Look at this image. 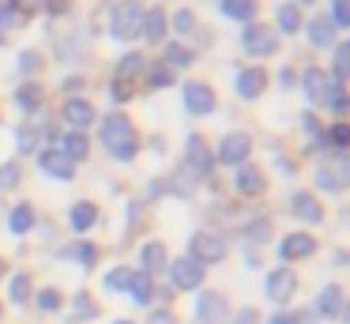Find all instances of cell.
Returning a JSON list of instances; mask_svg holds the SVG:
<instances>
[{
	"label": "cell",
	"mask_w": 350,
	"mask_h": 324,
	"mask_svg": "<svg viewBox=\"0 0 350 324\" xmlns=\"http://www.w3.org/2000/svg\"><path fill=\"white\" fill-rule=\"evenodd\" d=\"M264 185H267V181H264V166H252V162H241V166H237L234 188H237L241 196H249V200H252V196L264 192Z\"/></svg>",
	"instance_id": "cell-16"
},
{
	"label": "cell",
	"mask_w": 350,
	"mask_h": 324,
	"mask_svg": "<svg viewBox=\"0 0 350 324\" xmlns=\"http://www.w3.org/2000/svg\"><path fill=\"white\" fill-rule=\"evenodd\" d=\"M267 87V72L264 68H241V72L234 75V90L237 98H245V102H252V98H260Z\"/></svg>",
	"instance_id": "cell-14"
},
{
	"label": "cell",
	"mask_w": 350,
	"mask_h": 324,
	"mask_svg": "<svg viewBox=\"0 0 350 324\" xmlns=\"http://www.w3.org/2000/svg\"><path fill=\"white\" fill-rule=\"evenodd\" d=\"M219 4H222V15L237 23H252V15H260L256 0H219Z\"/></svg>",
	"instance_id": "cell-30"
},
{
	"label": "cell",
	"mask_w": 350,
	"mask_h": 324,
	"mask_svg": "<svg viewBox=\"0 0 350 324\" xmlns=\"http://www.w3.org/2000/svg\"><path fill=\"white\" fill-rule=\"evenodd\" d=\"M38 166H42V173H49V177H57V181H72V177H76V162H68V158L61 155V147L38 151Z\"/></svg>",
	"instance_id": "cell-15"
},
{
	"label": "cell",
	"mask_w": 350,
	"mask_h": 324,
	"mask_svg": "<svg viewBox=\"0 0 350 324\" xmlns=\"http://www.w3.org/2000/svg\"><path fill=\"white\" fill-rule=\"evenodd\" d=\"M324 143H332V147H347V143H350V128L347 125H342V121H339V125H332V128H327V132H324Z\"/></svg>",
	"instance_id": "cell-44"
},
{
	"label": "cell",
	"mask_w": 350,
	"mask_h": 324,
	"mask_svg": "<svg viewBox=\"0 0 350 324\" xmlns=\"http://www.w3.org/2000/svg\"><path fill=\"white\" fill-rule=\"evenodd\" d=\"M68 219H72V230L76 234H87L94 223H98V208H94L91 200H79V203H72Z\"/></svg>",
	"instance_id": "cell-27"
},
{
	"label": "cell",
	"mask_w": 350,
	"mask_h": 324,
	"mask_svg": "<svg viewBox=\"0 0 350 324\" xmlns=\"http://www.w3.org/2000/svg\"><path fill=\"white\" fill-rule=\"evenodd\" d=\"M174 27L181 30V34H189V30H196V15H192L189 8H181V12H174Z\"/></svg>",
	"instance_id": "cell-47"
},
{
	"label": "cell",
	"mask_w": 350,
	"mask_h": 324,
	"mask_svg": "<svg viewBox=\"0 0 350 324\" xmlns=\"http://www.w3.org/2000/svg\"><path fill=\"white\" fill-rule=\"evenodd\" d=\"M215 105H219V98H215V87L211 83H185V110L192 113V117H207V113H215Z\"/></svg>",
	"instance_id": "cell-11"
},
{
	"label": "cell",
	"mask_w": 350,
	"mask_h": 324,
	"mask_svg": "<svg viewBox=\"0 0 350 324\" xmlns=\"http://www.w3.org/2000/svg\"><path fill=\"white\" fill-rule=\"evenodd\" d=\"M245 238L249 241H267L271 238V223H267V219H252V223L245 226Z\"/></svg>",
	"instance_id": "cell-45"
},
{
	"label": "cell",
	"mask_w": 350,
	"mask_h": 324,
	"mask_svg": "<svg viewBox=\"0 0 350 324\" xmlns=\"http://www.w3.org/2000/svg\"><path fill=\"white\" fill-rule=\"evenodd\" d=\"M166 30H170V15L162 12V8H147L144 27H139V38H144L147 45H159L162 38H166Z\"/></svg>",
	"instance_id": "cell-20"
},
{
	"label": "cell",
	"mask_w": 350,
	"mask_h": 324,
	"mask_svg": "<svg viewBox=\"0 0 350 324\" xmlns=\"http://www.w3.org/2000/svg\"><path fill=\"white\" fill-rule=\"evenodd\" d=\"M177 79V72L174 68H166V64H147V87H170V83Z\"/></svg>",
	"instance_id": "cell-36"
},
{
	"label": "cell",
	"mask_w": 350,
	"mask_h": 324,
	"mask_svg": "<svg viewBox=\"0 0 350 324\" xmlns=\"http://www.w3.org/2000/svg\"><path fill=\"white\" fill-rule=\"evenodd\" d=\"M19 173H23V166H19V162H4V166H0V192H4V188H16L19 185Z\"/></svg>",
	"instance_id": "cell-43"
},
{
	"label": "cell",
	"mask_w": 350,
	"mask_h": 324,
	"mask_svg": "<svg viewBox=\"0 0 350 324\" xmlns=\"http://www.w3.org/2000/svg\"><path fill=\"white\" fill-rule=\"evenodd\" d=\"M279 75H282V79H279V83H282V87H290V83H294V68H282V72H279Z\"/></svg>",
	"instance_id": "cell-55"
},
{
	"label": "cell",
	"mask_w": 350,
	"mask_h": 324,
	"mask_svg": "<svg viewBox=\"0 0 350 324\" xmlns=\"http://www.w3.org/2000/svg\"><path fill=\"white\" fill-rule=\"evenodd\" d=\"M147 324H177V316L170 313V309H154V313L147 316Z\"/></svg>",
	"instance_id": "cell-53"
},
{
	"label": "cell",
	"mask_w": 350,
	"mask_h": 324,
	"mask_svg": "<svg viewBox=\"0 0 350 324\" xmlns=\"http://www.w3.org/2000/svg\"><path fill=\"white\" fill-rule=\"evenodd\" d=\"M327 19H332V27H347V23H350L347 0H335V4H332V15H327Z\"/></svg>",
	"instance_id": "cell-49"
},
{
	"label": "cell",
	"mask_w": 350,
	"mask_h": 324,
	"mask_svg": "<svg viewBox=\"0 0 350 324\" xmlns=\"http://www.w3.org/2000/svg\"><path fill=\"white\" fill-rule=\"evenodd\" d=\"M275 27H279L282 34H297V30L305 27L301 8H297V4H290V0H286V4H279V8H275Z\"/></svg>",
	"instance_id": "cell-26"
},
{
	"label": "cell",
	"mask_w": 350,
	"mask_h": 324,
	"mask_svg": "<svg viewBox=\"0 0 350 324\" xmlns=\"http://www.w3.org/2000/svg\"><path fill=\"white\" fill-rule=\"evenodd\" d=\"M297 294V275H294V268H275V271H267L264 275V298L267 301H275V306H286L290 298Z\"/></svg>",
	"instance_id": "cell-5"
},
{
	"label": "cell",
	"mask_w": 350,
	"mask_h": 324,
	"mask_svg": "<svg viewBox=\"0 0 350 324\" xmlns=\"http://www.w3.org/2000/svg\"><path fill=\"white\" fill-rule=\"evenodd\" d=\"M61 290H57V286H42L38 290V309L42 313H57V309H61Z\"/></svg>",
	"instance_id": "cell-39"
},
{
	"label": "cell",
	"mask_w": 350,
	"mask_h": 324,
	"mask_svg": "<svg viewBox=\"0 0 350 324\" xmlns=\"http://www.w3.org/2000/svg\"><path fill=\"white\" fill-rule=\"evenodd\" d=\"M42 102H46V90H42V83H23V87L16 90V105H19V113H38L42 110Z\"/></svg>",
	"instance_id": "cell-25"
},
{
	"label": "cell",
	"mask_w": 350,
	"mask_h": 324,
	"mask_svg": "<svg viewBox=\"0 0 350 324\" xmlns=\"http://www.w3.org/2000/svg\"><path fill=\"white\" fill-rule=\"evenodd\" d=\"M42 8H46L49 15H64L72 8V0H42Z\"/></svg>",
	"instance_id": "cell-52"
},
{
	"label": "cell",
	"mask_w": 350,
	"mask_h": 324,
	"mask_svg": "<svg viewBox=\"0 0 350 324\" xmlns=\"http://www.w3.org/2000/svg\"><path fill=\"white\" fill-rule=\"evenodd\" d=\"M19 72H23V75H38L42 72V53H34V49L19 53Z\"/></svg>",
	"instance_id": "cell-42"
},
{
	"label": "cell",
	"mask_w": 350,
	"mask_h": 324,
	"mask_svg": "<svg viewBox=\"0 0 350 324\" xmlns=\"http://www.w3.org/2000/svg\"><path fill=\"white\" fill-rule=\"evenodd\" d=\"M192 60H196V53H192V49H185L181 42H170L166 49H162V64H166V68H174V72H177V68H189Z\"/></svg>",
	"instance_id": "cell-32"
},
{
	"label": "cell",
	"mask_w": 350,
	"mask_h": 324,
	"mask_svg": "<svg viewBox=\"0 0 350 324\" xmlns=\"http://www.w3.org/2000/svg\"><path fill=\"white\" fill-rule=\"evenodd\" d=\"M72 309H76V321H94V316H98V301L87 290H79L76 298H72Z\"/></svg>",
	"instance_id": "cell-35"
},
{
	"label": "cell",
	"mask_w": 350,
	"mask_h": 324,
	"mask_svg": "<svg viewBox=\"0 0 350 324\" xmlns=\"http://www.w3.org/2000/svg\"><path fill=\"white\" fill-rule=\"evenodd\" d=\"M166 271H170V283H174L177 290H196V286H204V275H207V268L200 260H192V256L170 260Z\"/></svg>",
	"instance_id": "cell-6"
},
{
	"label": "cell",
	"mask_w": 350,
	"mask_h": 324,
	"mask_svg": "<svg viewBox=\"0 0 350 324\" xmlns=\"http://www.w3.org/2000/svg\"><path fill=\"white\" fill-rule=\"evenodd\" d=\"M324 110H332L335 117H342V113H347V90H342V83H335V87H332V95H327Z\"/></svg>",
	"instance_id": "cell-41"
},
{
	"label": "cell",
	"mask_w": 350,
	"mask_h": 324,
	"mask_svg": "<svg viewBox=\"0 0 350 324\" xmlns=\"http://www.w3.org/2000/svg\"><path fill=\"white\" fill-rule=\"evenodd\" d=\"M196 324H226L230 321V306L219 290H204L196 294V309H192Z\"/></svg>",
	"instance_id": "cell-9"
},
{
	"label": "cell",
	"mask_w": 350,
	"mask_h": 324,
	"mask_svg": "<svg viewBox=\"0 0 350 324\" xmlns=\"http://www.w3.org/2000/svg\"><path fill=\"white\" fill-rule=\"evenodd\" d=\"M230 324H260V313L252 306H245V309H237V316Z\"/></svg>",
	"instance_id": "cell-51"
},
{
	"label": "cell",
	"mask_w": 350,
	"mask_h": 324,
	"mask_svg": "<svg viewBox=\"0 0 350 324\" xmlns=\"http://www.w3.org/2000/svg\"><path fill=\"white\" fill-rule=\"evenodd\" d=\"M0 45H4V34H0Z\"/></svg>",
	"instance_id": "cell-59"
},
{
	"label": "cell",
	"mask_w": 350,
	"mask_h": 324,
	"mask_svg": "<svg viewBox=\"0 0 350 324\" xmlns=\"http://www.w3.org/2000/svg\"><path fill=\"white\" fill-rule=\"evenodd\" d=\"M301 125H305V128H309V132H312V136H320V128H317V121H312V113H305V117H301Z\"/></svg>",
	"instance_id": "cell-54"
},
{
	"label": "cell",
	"mask_w": 350,
	"mask_h": 324,
	"mask_svg": "<svg viewBox=\"0 0 350 324\" xmlns=\"http://www.w3.org/2000/svg\"><path fill=\"white\" fill-rule=\"evenodd\" d=\"M98 136L106 143V151L117 158V162H132L139 155V136H136V125H132L124 113H109V117L98 121Z\"/></svg>",
	"instance_id": "cell-1"
},
{
	"label": "cell",
	"mask_w": 350,
	"mask_h": 324,
	"mask_svg": "<svg viewBox=\"0 0 350 324\" xmlns=\"http://www.w3.org/2000/svg\"><path fill=\"white\" fill-rule=\"evenodd\" d=\"M166 245H162V241H147L144 249H139V271H144V275H154V271H162L166 268Z\"/></svg>",
	"instance_id": "cell-24"
},
{
	"label": "cell",
	"mask_w": 350,
	"mask_h": 324,
	"mask_svg": "<svg viewBox=\"0 0 350 324\" xmlns=\"http://www.w3.org/2000/svg\"><path fill=\"white\" fill-rule=\"evenodd\" d=\"M185 166H189L196 177H207V173L215 170V151L207 147V140L200 132H189V140H185Z\"/></svg>",
	"instance_id": "cell-7"
},
{
	"label": "cell",
	"mask_w": 350,
	"mask_h": 324,
	"mask_svg": "<svg viewBox=\"0 0 350 324\" xmlns=\"http://www.w3.org/2000/svg\"><path fill=\"white\" fill-rule=\"evenodd\" d=\"M290 215L301 219V223H309V226L324 223V208H320V200L312 192H294L290 196Z\"/></svg>",
	"instance_id": "cell-18"
},
{
	"label": "cell",
	"mask_w": 350,
	"mask_h": 324,
	"mask_svg": "<svg viewBox=\"0 0 350 324\" xmlns=\"http://www.w3.org/2000/svg\"><path fill=\"white\" fill-rule=\"evenodd\" d=\"M237 45H241L245 57H271V53H279V34L264 23H245Z\"/></svg>",
	"instance_id": "cell-3"
},
{
	"label": "cell",
	"mask_w": 350,
	"mask_h": 324,
	"mask_svg": "<svg viewBox=\"0 0 350 324\" xmlns=\"http://www.w3.org/2000/svg\"><path fill=\"white\" fill-rule=\"evenodd\" d=\"M144 72H147V57H144V53H129V57L117 60V79L139 83V75H144Z\"/></svg>",
	"instance_id": "cell-31"
},
{
	"label": "cell",
	"mask_w": 350,
	"mask_h": 324,
	"mask_svg": "<svg viewBox=\"0 0 350 324\" xmlns=\"http://www.w3.org/2000/svg\"><path fill=\"white\" fill-rule=\"evenodd\" d=\"M290 4H309V0H290Z\"/></svg>",
	"instance_id": "cell-56"
},
{
	"label": "cell",
	"mask_w": 350,
	"mask_h": 324,
	"mask_svg": "<svg viewBox=\"0 0 350 324\" xmlns=\"http://www.w3.org/2000/svg\"><path fill=\"white\" fill-rule=\"evenodd\" d=\"M305 30H309V45H312V49H332V45H335V27H332L327 15H312Z\"/></svg>",
	"instance_id": "cell-21"
},
{
	"label": "cell",
	"mask_w": 350,
	"mask_h": 324,
	"mask_svg": "<svg viewBox=\"0 0 350 324\" xmlns=\"http://www.w3.org/2000/svg\"><path fill=\"white\" fill-rule=\"evenodd\" d=\"M12 23H19V15L12 12V4H8V0H0V34H4V30H8Z\"/></svg>",
	"instance_id": "cell-50"
},
{
	"label": "cell",
	"mask_w": 350,
	"mask_h": 324,
	"mask_svg": "<svg viewBox=\"0 0 350 324\" xmlns=\"http://www.w3.org/2000/svg\"><path fill=\"white\" fill-rule=\"evenodd\" d=\"M61 260H72V264H79V268H94L98 245H94V241H72V245L61 249Z\"/></svg>",
	"instance_id": "cell-23"
},
{
	"label": "cell",
	"mask_w": 350,
	"mask_h": 324,
	"mask_svg": "<svg viewBox=\"0 0 350 324\" xmlns=\"http://www.w3.org/2000/svg\"><path fill=\"white\" fill-rule=\"evenodd\" d=\"M8 4H12V12H16L19 19H27V15H34L42 8V0H8Z\"/></svg>",
	"instance_id": "cell-48"
},
{
	"label": "cell",
	"mask_w": 350,
	"mask_h": 324,
	"mask_svg": "<svg viewBox=\"0 0 350 324\" xmlns=\"http://www.w3.org/2000/svg\"><path fill=\"white\" fill-rule=\"evenodd\" d=\"M317 185L324 188V192H342V188H347V158L335 155V162L320 166V170H317Z\"/></svg>",
	"instance_id": "cell-19"
},
{
	"label": "cell",
	"mask_w": 350,
	"mask_h": 324,
	"mask_svg": "<svg viewBox=\"0 0 350 324\" xmlns=\"http://www.w3.org/2000/svg\"><path fill=\"white\" fill-rule=\"evenodd\" d=\"M301 87H305V95H309V102L324 110V102H327V95H332L335 79H332V72H324V68H309L305 79H301Z\"/></svg>",
	"instance_id": "cell-13"
},
{
	"label": "cell",
	"mask_w": 350,
	"mask_h": 324,
	"mask_svg": "<svg viewBox=\"0 0 350 324\" xmlns=\"http://www.w3.org/2000/svg\"><path fill=\"white\" fill-rule=\"evenodd\" d=\"M129 298L136 301V306H151V298H154V279H151V275H144V271H132Z\"/></svg>",
	"instance_id": "cell-29"
},
{
	"label": "cell",
	"mask_w": 350,
	"mask_h": 324,
	"mask_svg": "<svg viewBox=\"0 0 350 324\" xmlns=\"http://www.w3.org/2000/svg\"><path fill=\"white\" fill-rule=\"evenodd\" d=\"M0 275H4V260H0Z\"/></svg>",
	"instance_id": "cell-58"
},
{
	"label": "cell",
	"mask_w": 350,
	"mask_h": 324,
	"mask_svg": "<svg viewBox=\"0 0 350 324\" xmlns=\"http://www.w3.org/2000/svg\"><path fill=\"white\" fill-rule=\"evenodd\" d=\"M189 256H192V260H200L204 268H207V264L226 260V238H219V234H211V230H196V234H192V241H189Z\"/></svg>",
	"instance_id": "cell-4"
},
{
	"label": "cell",
	"mask_w": 350,
	"mask_h": 324,
	"mask_svg": "<svg viewBox=\"0 0 350 324\" xmlns=\"http://www.w3.org/2000/svg\"><path fill=\"white\" fill-rule=\"evenodd\" d=\"M61 155L68 158V162H83L87 155H91V140H87V132H64L61 136Z\"/></svg>",
	"instance_id": "cell-22"
},
{
	"label": "cell",
	"mask_w": 350,
	"mask_h": 324,
	"mask_svg": "<svg viewBox=\"0 0 350 324\" xmlns=\"http://www.w3.org/2000/svg\"><path fill=\"white\" fill-rule=\"evenodd\" d=\"M249 155H252V136L249 132H226L215 158L222 166H241V162H249Z\"/></svg>",
	"instance_id": "cell-10"
},
{
	"label": "cell",
	"mask_w": 350,
	"mask_h": 324,
	"mask_svg": "<svg viewBox=\"0 0 350 324\" xmlns=\"http://www.w3.org/2000/svg\"><path fill=\"white\" fill-rule=\"evenodd\" d=\"M16 147H19V155H34L38 151V125H23L16 132Z\"/></svg>",
	"instance_id": "cell-37"
},
{
	"label": "cell",
	"mask_w": 350,
	"mask_h": 324,
	"mask_svg": "<svg viewBox=\"0 0 350 324\" xmlns=\"http://www.w3.org/2000/svg\"><path fill=\"white\" fill-rule=\"evenodd\" d=\"M8 298L16 301V306H23V301L31 298V275H27V271H16V275L8 279Z\"/></svg>",
	"instance_id": "cell-34"
},
{
	"label": "cell",
	"mask_w": 350,
	"mask_h": 324,
	"mask_svg": "<svg viewBox=\"0 0 350 324\" xmlns=\"http://www.w3.org/2000/svg\"><path fill=\"white\" fill-rule=\"evenodd\" d=\"M332 49H335V72H332V79H335V83H347V60H350V45H347V42H335Z\"/></svg>",
	"instance_id": "cell-38"
},
{
	"label": "cell",
	"mask_w": 350,
	"mask_h": 324,
	"mask_svg": "<svg viewBox=\"0 0 350 324\" xmlns=\"http://www.w3.org/2000/svg\"><path fill=\"white\" fill-rule=\"evenodd\" d=\"M317 253V238L312 234H305V230H297V234H286L282 238V245H279V256L282 260H305V256H312Z\"/></svg>",
	"instance_id": "cell-17"
},
{
	"label": "cell",
	"mask_w": 350,
	"mask_h": 324,
	"mask_svg": "<svg viewBox=\"0 0 350 324\" xmlns=\"http://www.w3.org/2000/svg\"><path fill=\"white\" fill-rule=\"evenodd\" d=\"M144 0H121V4H113V12H109V34L117 38V42H132V38H139V27H144Z\"/></svg>",
	"instance_id": "cell-2"
},
{
	"label": "cell",
	"mask_w": 350,
	"mask_h": 324,
	"mask_svg": "<svg viewBox=\"0 0 350 324\" xmlns=\"http://www.w3.org/2000/svg\"><path fill=\"white\" fill-rule=\"evenodd\" d=\"M61 117L72 125V132H87V128L98 121V110H94L87 98H68V102H64V110H61Z\"/></svg>",
	"instance_id": "cell-12"
},
{
	"label": "cell",
	"mask_w": 350,
	"mask_h": 324,
	"mask_svg": "<svg viewBox=\"0 0 350 324\" xmlns=\"http://www.w3.org/2000/svg\"><path fill=\"white\" fill-rule=\"evenodd\" d=\"M102 283H106L109 294H129V283H132V268H109L106 275H102Z\"/></svg>",
	"instance_id": "cell-33"
},
{
	"label": "cell",
	"mask_w": 350,
	"mask_h": 324,
	"mask_svg": "<svg viewBox=\"0 0 350 324\" xmlns=\"http://www.w3.org/2000/svg\"><path fill=\"white\" fill-rule=\"evenodd\" d=\"M136 87H139V83H132V79H117V75H113V83H109V95H113V102H129V98L136 95Z\"/></svg>",
	"instance_id": "cell-40"
},
{
	"label": "cell",
	"mask_w": 350,
	"mask_h": 324,
	"mask_svg": "<svg viewBox=\"0 0 350 324\" xmlns=\"http://www.w3.org/2000/svg\"><path fill=\"white\" fill-rule=\"evenodd\" d=\"M309 321H317L312 313H286V309H279L275 316H267V324H309Z\"/></svg>",
	"instance_id": "cell-46"
},
{
	"label": "cell",
	"mask_w": 350,
	"mask_h": 324,
	"mask_svg": "<svg viewBox=\"0 0 350 324\" xmlns=\"http://www.w3.org/2000/svg\"><path fill=\"white\" fill-rule=\"evenodd\" d=\"M113 324H132V321H113Z\"/></svg>",
	"instance_id": "cell-57"
},
{
	"label": "cell",
	"mask_w": 350,
	"mask_h": 324,
	"mask_svg": "<svg viewBox=\"0 0 350 324\" xmlns=\"http://www.w3.org/2000/svg\"><path fill=\"white\" fill-rule=\"evenodd\" d=\"M312 316H324V321H347V298H342L339 283L320 286L317 301H312Z\"/></svg>",
	"instance_id": "cell-8"
},
{
	"label": "cell",
	"mask_w": 350,
	"mask_h": 324,
	"mask_svg": "<svg viewBox=\"0 0 350 324\" xmlns=\"http://www.w3.org/2000/svg\"><path fill=\"white\" fill-rule=\"evenodd\" d=\"M34 219H38V215H34V203H16V208H12V215H8V230L12 234H31L34 230Z\"/></svg>",
	"instance_id": "cell-28"
}]
</instances>
